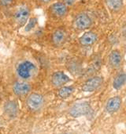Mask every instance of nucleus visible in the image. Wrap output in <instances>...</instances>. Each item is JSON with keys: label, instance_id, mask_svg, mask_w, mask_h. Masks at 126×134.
I'll return each mask as SVG.
<instances>
[{"label": "nucleus", "instance_id": "f257e3e1", "mask_svg": "<svg viewBox=\"0 0 126 134\" xmlns=\"http://www.w3.org/2000/svg\"><path fill=\"white\" fill-rule=\"evenodd\" d=\"M37 72V68L29 60H23L17 64L16 67V74L20 80L29 81L33 79Z\"/></svg>", "mask_w": 126, "mask_h": 134}, {"label": "nucleus", "instance_id": "f03ea898", "mask_svg": "<svg viewBox=\"0 0 126 134\" xmlns=\"http://www.w3.org/2000/svg\"><path fill=\"white\" fill-rule=\"evenodd\" d=\"M93 18L89 14L81 12L74 18L72 21V27L78 31H84L89 30L93 25Z\"/></svg>", "mask_w": 126, "mask_h": 134}, {"label": "nucleus", "instance_id": "7ed1b4c3", "mask_svg": "<svg viewBox=\"0 0 126 134\" xmlns=\"http://www.w3.org/2000/svg\"><path fill=\"white\" fill-rule=\"evenodd\" d=\"M30 13V7L26 4H22L16 9L14 14V20L19 27H22L26 25L29 20Z\"/></svg>", "mask_w": 126, "mask_h": 134}, {"label": "nucleus", "instance_id": "20e7f679", "mask_svg": "<svg viewBox=\"0 0 126 134\" xmlns=\"http://www.w3.org/2000/svg\"><path fill=\"white\" fill-rule=\"evenodd\" d=\"M104 83V79L102 76H92L87 79L81 87L84 92H94L99 90Z\"/></svg>", "mask_w": 126, "mask_h": 134}, {"label": "nucleus", "instance_id": "39448f33", "mask_svg": "<svg viewBox=\"0 0 126 134\" xmlns=\"http://www.w3.org/2000/svg\"><path fill=\"white\" fill-rule=\"evenodd\" d=\"M26 105L30 110L38 111L44 105V98L41 94L36 92L30 93L27 97Z\"/></svg>", "mask_w": 126, "mask_h": 134}, {"label": "nucleus", "instance_id": "423d86ee", "mask_svg": "<svg viewBox=\"0 0 126 134\" xmlns=\"http://www.w3.org/2000/svg\"><path fill=\"white\" fill-rule=\"evenodd\" d=\"M69 13V7L62 3L56 2L49 7V14L55 19H64Z\"/></svg>", "mask_w": 126, "mask_h": 134}, {"label": "nucleus", "instance_id": "0eeeda50", "mask_svg": "<svg viewBox=\"0 0 126 134\" xmlns=\"http://www.w3.org/2000/svg\"><path fill=\"white\" fill-rule=\"evenodd\" d=\"M91 111V108L90 104L87 102H83L74 104L69 110V114L74 118H79L89 114Z\"/></svg>", "mask_w": 126, "mask_h": 134}, {"label": "nucleus", "instance_id": "6e6552de", "mask_svg": "<svg viewBox=\"0 0 126 134\" xmlns=\"http://www.w3.org/2000/svg\"><path fill=\"white\" fill-rule=\"evenodd\" d=\"M71 81V79L62 71H55L50 76V82L52 87L60 88L65 86Z\"/></svg>", "mask_w": 126, "mask_h": 134}, {"label": "nucleus", "instance_id": "1a4fd4ad", "mask_svg": "<svg viewBox=\"0 0 126 134\" xmlns=\"http://www.w3.org/2000/svg\"><path fill=\"white\" fill-rule=\"evenodd\" d=\"M67 31L64 28H58L52 33L50 37V41L54 46L61 47L65 44L67 41Z\"/></svg>", "mask_w": 126, "mask_h": 134}, {"label": "nucleus", "instance_id": "9d476101", "mask_svg": "<svg viewBox=\"0 0 126 134\" xmlns=\"http://www.w3.org/2000/svg\"><path fill=\"white\" fill-rule=\"evenodd\" d=\"M32 87L27 81L19 80L14 83L13 85V92L15 95L18 97H24L28 95L31 92Z\"/></svg>", "mask_w": 126, "mask_h": 134}, {"label": "nucleus", "instance_id": "9b49d317", "mask_svg": "<svg viewBox=\"0 0 126 134\" xmlns=\"http://www.w3.org/2000/svg\"><path fill=\"white\" fill-rule=\"evenodd\" d=\"M98 36L93 31H87L79 38V44L83 47H91L98 41Z\"/></svg>", "mask_w": 126, "mask_h": 134}, {"label": "nucleus", "instance_id": "f8f14e48", "mask_svg": "<svg viewBox=\"0 0 126 134\" xmlns=\"http://www.w3.org/2000/svg\"><path fill=\"white\" fill-rule=\"evenodd\" d=\"M123 62L122 53L118 49H114L110 52L108 57V64L112 68H118Z\"/></svg>", "mask_w": 126, "mask_h": 134}, {"label": "nucleus", "instance_id": "ddd939ff", "mask_svg": "<svg viewBox=\"0 0 126 134\" xmlns=\"http://www.w3.org/2000/svg\"><path fill=\"white\" fill-rule=\"evenodd\" d=\"M122 104V99L120 96H114L108 99L106 103L105 110L108 114H114L119 110Z\"/></svg>", "mask_w": 126, "mask_h": 134}, {"label": "nucleus", "instance_id": "4468645a", "mask_svg": "<svg viewBox=\"0 0 126 134\" xmlns=\"http://www.w3.org/2000/svg\"><path fill=\"white\" fill-rule=\"evenodd\" d=\"M18 110H19L18 105H17V102H15L14 100H10V101L6 102L3 107V110H4L5 114L10 118H14L17 115Z\"/></svg>", "mask_w": 126, "mask_h": 134}, {"label": "nucleus", "instance_id": "2eb2a0df", "mask_svg": "<svg viewBox=\"0 0 126 134\" xmlns=\"http://www.w3.org/2000/svg\"><path fill=\"white\" fill-rule=\"evenodd\" d=\"M107 7L113 13H119L124 9V0H104Z\"/></svg>", "mask_w": 126, "mask_h": 134}, {"label": "nucleus", "instance_id": "dca6fc26", "mask_svg": "<svg viewBox=\"0 0 126 134\" xmlns=\"http://www.w3.org/2000/svg\"><path fill=\"white\" fill-rule=\"evenodd\" d=\"M125 80H126V78H125L124 72L121 71L117 73L113 80V83H112L113 88L114 90H121L125 84Z\"/></svg>", "mask_w": 126, "mask_h": 134}, {"label": "nucleus", "instance_id": "f3484780", "mask_svg": "<svg viewBox=\"0 0 126 134\" xmlns=\"http://www.w3.org/2000/svg\"><path fill=\"white\" fill-rule=\"evenodd\" d=\"M74 90H75V88L73 86H71V85L70 86H68V85L63 86V87H60L58 90V96L63 99L68 98L73 94Z\"/></svg>", "mask_w": 126, "mask_h": 134}, {"label": "nucleus", "instance_id": "a211bd4d", "mask_svg": "<svg viewBox=\"0 0 126 134\" xmlns=\"http://www.w3.org/2000/svg\"><path fill=\"white\" fill-rule=\"evenodd\" d=\"M36 23H37V19L36 18H32L26 23V25H25V30H26V31H30L31 30H32L35 27Z\"/></svg>", "mask_w": 126, "mask_h": 134}, {"label": "nucleus", "instance_id": "6ab92c4d", "mask_svg": "<svg viewBox=\"0 0 126 134\" xmlns=\"http://www.w3.org/2000/svg\"><path fill=\"white\" fill-rule=\"evenodd\" d=\"M16 0H0V7L3 8H10L15 4Z\"/></svg>", "mask_w": 126, "mask_h": 134}, {"label": "nucleus", "instance_id": "aec40b11", "mask_svg": "<svg viewBox=\"0 0 126 134\" xmlns=\"http://www.w3.org/2000/svg\"><path fill=\"white\" fill-rule=\"evenodd\" d=\"M76 1H77V0H58V2L64 3L67 7H69V6L73 5L76 3Z\"/></svg>", "mask_w": 126, "mask_h": 134}, {"label": "nucleus", "instance_id": "412c9836", "mask_svg": "<svg viewBox=\"0 0 126 134\" xmlns=\"http://www.w3.org/2000/svg\"><path fill=\"white\" fill-rule=\"evenodd\" d=\"M37 1L41 5H47V4H50L51 2H53V0H37Z\"/></svg>", "mask_w": 126, "mask_h": 134}]
</instances>
